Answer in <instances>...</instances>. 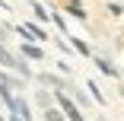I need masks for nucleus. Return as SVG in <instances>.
I'll return each mask as SVG.
<instances>
[{
    "instance_id": "obj_10",
    "label": "nucleus",
    "mask_w": 124,
    "mask_h": 121,
    "mask_svg": "<svg viewBox=\"0 0 124 121\" xmlns=\"http://www.w3.org/2000/svg\"><path fill=\"white\" fill-rule=\"evenodd\" d=\"M86 92L92 96V102H95V105H105V102H108V99H105V92L99 89V83H95V80H86Z\"/></svg>"
},
{
    "instance_id": "obj_6",
    "label": "nucleus",
    "mask_w": 124,
    "mask_h": 121,
    "mask_svg": "<svg viewBox=\"0 0 124 121\" xmlns=\"http://www.w3.org/2000/svg\"><path fill=\"white\" fill-rule=\"evenodd\" d=\"M67 92L73 96V102H77V105H80L83 112H89V108H92V102H89L92 96H89L86 89H80V86H73V83H70V86H67Z\"/></svg>"
},
{
    "instance_id": "obj_18",
    "label": "nucleus",
    "mask_w": 124,
    "mask_h": 121,
    "mask_svg": "<svg viewBox=\"0 0 124 121\" xmlns=\"http://www.w3.org/2000/svg\"><path fill=\"white\" fill-rule=\"evenodd\" d=\"M57 70H61L64 77H70V64H64V61H57Z\"/></svg>"
},
{
    "instance_id": "obj_7",
    "label": "nucleus",
    "mask_w": 124,
    "mask_h": 121,
    "mask_svg": "<svg viewBox=\"0 0 124 121\" xmlns=\"http://www.w3.org/2000/svg\"><path fill=\"white\" fill-rule=\"evenodd\" d=\"M92 64H95L99 70H102L105 77H111V80H118V77H121V70H118V67H115L108 57H102V54H92Z\"/></svg>"
},
{
    "instance_id": "obj_5",
    "label": "nucleus",
    "mask_w": 124,
    "mask_h": 121,
    "mask_svg": "<svg viewBox=\"0 0 124 121\" xmlns=\"http://www.w3.org/2000/svg\"><path fill=\"white\" fill-rule=\"evenodd\" d=\"M61 3H64V13H67V16L80 19V22H89V13L83 10V3H80V0H61Z\"/></svg>"
},
{
    "instance_id": "obj_12",
    "label": "nucleus",
    "mask_w": 124,
    "mask_h": 121,
    "mask_svg": "<svg viewBox=\"0 0 124 121\" xmlns=\"http://www.w3.org/2000/svg\"><path fill=\"white\" fill-rule=\"evenodd\" d=\"M70 38V45H73V51H77V54H83V57H92V48L80 38V35H67Z\"/></svg>"
},
{
    "instance_id": "obj_2",
    "label": "nucleus",
    "mask_w": 124,
    "mask_h": 121,
    "mask_svg": "<svg viewBox=\"0 0 124 121\" xmlns=\"http://www.w3.org/2000/svg\"><path fill=\"white\" fill-rule=\"evenodd\" d=\"M7 112L19 115L22 121H32V118H35V112H32V102L26 99V96H19V92H13V99L7 102Z\"/></svg>"
},
{
    "instance_id": "obj_21",
    "label": "nucleus",
    "mask_w": 124,
    "mask_h": 121,
    "mask_svg": "<svg viewBox=\"0 0 124 121\" xmlns=\"http://www.w3.org/2000/svg\"><path fill=\"white\" fill-rule=\"evenodd\" d=\"M0 121H7V115H0Z\"/></svg>"
},
{
    "instance_id": "obj_8",
    "label": "nucleus",
    "mask_w": 124,
    "mask_h": 121,
    "mask_svg": "<svg viewBox=\"0 0 124 121\" xmlns=\"http://www.w3.org/2000/svg\"><path fill=\"white\" fill-rule=\"evenodd\" d=\"M35 105H38V108H48V105H54V89H48V86H38V89H35Z\"/></svg>"
},
{
    "instance_id": "obj_20",
    "label": "nucleus",
    "mask_w": 124,
    "mask_h": 121,
    "mask_svg": "<svg viewBox=\"0 0 124 121\" xmlns=\"http://www.w3.org/2000/svg\"><path fill=\"white\" fill-rule=\"evenodd\" d=\"M7 121H22L19 115H13V112H7Z\"/></svg>"
},
{
    "instance_id": "obj_11",
    "label": "nucleus",
    "mask_w": 124,
    "mask_h": 121,
    "mask_svg": "<svg viewBox=\"0 0 124 121\" xmlns=\"http://www.w3.org/2000/svg\"><path fill=\"white\" fill-rule=\"evenodd\" d=\"M29 10L35 13V19H38V22H48V19H51V10H48L45 3H38V0H29Z\"/></svg>"
},
{
    "instance_id": "obj_16",
    "label": "nucleus",
    "mask_w": 124,
    "mask_h": 121,
    "mask_svg": "<svg viewBox=\"0 0 124 121\" xmlns=\"http://www.w3.org/2000/svg\"><path fill=\"white\" fill-rule=\"evenodd\" d=\"M10 99H13V89H10L7 83H0V102H3V105H7Z\"/></svg>"
},
{
    "instance_id": "obj_1",
    "label": "nucleus",
    "mask_w": 124,
    "mask_h": 121,
    "mask_svg": "<svg viewBox=\"0 0 124 121\" xmlns=\"http://www.w3.org/2000/svg\"><path fill=\"white\" fill-rule=\"evenodd\" d=\"M0 67H3V70H13V73L22 77V80L35 77V73H32V67H29V61L22 57L19 51H10L7 45H0Z\"/></svg>"
},
{
    "instance_id": "obj_14",
    "label": "nucleus",
    "mask_w": 124,
    "mask_h": 121,
    "mask_svg": "<svg viewBox=\"0 0 124 121\" xmlns=\"http://www.w3.org/2000/svg\"><path fill=\"white\" fill-rule=\"evenodd\" d=\"M0 83H7L13 92H19V89H22V77H13L10 70H3V73H0Z\"/></svg>"
},
{
    "instance_id": "obj_19",
    "label": "nucleus",
    "mask_w": 124,
    "mask_h": 121,
    "mask_svg": "<svg viewBox=\"0 0 124 121\" xmlns=\"http://www.w3.org/2000/svg\"><path fill=\"white\" fill-rule=\"evenodd\" d=\"M0 10H7V13H13V7L7 3V0H0Z\"/></svg>"
},
{
    "instance_id": "obj_3",
    "label": "nucleus",
    "mask_w": 124,
    "mask_h": 121,
    "mask_svg": "<svg viewBox=\"0 0 124 121\" xmlns=\"http://www.w3.org/2000/svg\"><path fill=\"white\" fill-rule=\"evenodd\" d=\"M35 80H38V86H48V89H67L70 86V80L64 73H48V70H38Z\"/></svg>"
},
{
    "instance_id": "obj_13",
    "label": "nucleus",
    "mask_w": 124,
    "mask_h": 121,
    "mask_svg": "<svg viewBox=\"0 0 124 121\" xmlns=\"http://www.w3.org/2000/svg\"><path fill=\"white\" fill-rule=\"evenodd\" d=\"M41 121H67V115L57 105H48V108H41Z\"/></svg>"
},
{
    "instance_id": "obj_9",
    "label": "nucleus",
    "mask_w": 124,
    "mask_h": 121,
    "mask_svg": "<svg viewBox=\"0 0 124 121\" xmlns=\"http://www.w3.org/2000/svg\"><path fill=\"white\" fill-rule=\"evenodd\" d=\"M48 22H51V26H54L61 35H70V29H67V13H61V10H51V19H48Z\"/></svg>"
},
{
    "instance_id": "obj_17",
    "label": "nucleus",
    "mask_w": 124,
    "mask_h": 121,
    "mask_svg": "<svg viewBox=\"0 0 124 121\" xmlns=\"http://www.w3.org/2000/svg\"><path fill=\"white\" fill-rule=\"evenodd\" d=\"M105 10H108V13H111V16H121V13H124V7H121V3H115V0H111V3H108V7H105Z\"/></svg>"
},
{
    "instance_id": "obj_15",
    "label": "nucleus",
    "mask_w": 124,
    "mask_h": 121,
    "mask_svg": "<svg viewBox=\"0 0 124 121\" xmlns=\"http://www.w3.org/2000/svg\"><path fill=\"white\" fill-rule=\"evenodd\" d=\"M13 38V26H10V22H0V45H7Z\"/></svg>"
},
{
    "instance_id": "obj_4",
    "label": "nucleus",
    "mask_w": 124,
    "mask_h": 121,
    "mask_svg": "<svg viewBox=\"0 0 124 121\" xmlns=\"http://www.w3.org/2000/svg\"><path fill=\"white\" fill-rule=\"evenodd\" d=\"M19 54L26 57V61H45V48H41L38 41H26V38H22V45H19Z\"/></svg>"
}]
</instances>
